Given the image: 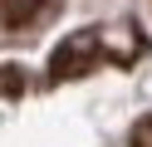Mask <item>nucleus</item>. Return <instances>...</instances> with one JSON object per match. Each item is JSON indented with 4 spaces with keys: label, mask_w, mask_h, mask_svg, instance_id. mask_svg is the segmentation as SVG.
<instances>
[{
    "label": "nucleus",
    "mask_w": 152,
    "mask_h": 147,
    "mask_svg": "<svg viewBox=\"0 0 152 147\" xmlns=\"http://www.w3.org/2000/svg\"><path fill=\"white\" fill-rule=\"evenodd\" d=\"M88 54H93V39H69V44L54 49V74H79L88 69Z\"/></svg>",
    "instance_id": "nucleus-1"
}]
</instances>
